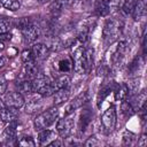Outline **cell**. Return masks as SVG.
I'll return each mask as SVG.
<instances>
[{"label": "cell", "instance_id": "44dd1931", "mask_svg": "<svg viewBox=\"0 0 147 147\" xmlns=\"http://www.w3.org/2000/svg\"><path fill=\"white\" fill-rule=\"evenodd\" d=\"M0 7L8 9L10 11H15V10L20 9L21 2H20V0H0Z\"/></svg>", "mask_w": 147, "mask_h": 147}, {"label": "cell", "instance_id": "ba28073f", "mask_svg": "<svg viewBox=\"0 0 147 147\" xmlns=\"http://www.w3.org/2000/svg\"><path fill=\"white\" fill-rule=\"evenodd\" d=\"M39 75V68L36 63V60L29 61L24 63L23 70H22V77L24 79H33Z\"/></svg>", "mask_w": 147, "mask_h": 147}, {"label": "cell", "instance_id": "5b68a950", "mask_svg": "<svg viewBox=\"0 0 147 147\" xmlns=\"http://www.w3.org/2000/svg\"><path fill=\"white\" fill-rule=\"evenodd\" d=\"M74 129V113L67 114L63 118L56 122V131L62 138H68Z\"/></svg>", "mask_w": 147, "mask_h": 147}, {"label": "cell", "instance_id": "7402d4cb", "mask_svg": "<svg viewBox=\"0 0 147 147\" xmlns=\"http://www.w3.org/2000/svg\"><path fill=\"white\" fill-rule=\"evenodd\" d=\"M129 95V88H127V85L126 84H121L118 85L117 90H116V99L117 100H125Z\"/></svg>", "mask_w": 147, "mask_h": 147}, {"label": "cell", "instance_id": "52a82bcc", "mask_svg": "<svg viewBox=\"0 0 147 147\" xmlns=\"http://www.w3.org/2000/svg\"><path fill=\"white\" fill-rule=\"evenodd\" d=\"M22 34H23V39L26 44H31V42H34L41 34V28L37 24H31L29 28H26L25 30L22 31Z\"/></svg>", "mask_w": 147, "mask_h": 147}, {"label": "cell", "instance_id": "836d02e7", "mask_svg": "<svg viewBox=\"0 0 147 147\" xmlns=\"http://www.w3.org/2000/svg\"><path fill=\"white\" fill-rule=\"evenodd\" d=\"M96 145H99V141H98L96 138H94V137L88 138V139L86 140V142H85V146H96Z\"/></svg>", "mask_w": 147, "mask_h": 147}, {"label": "cell", "instance_id": "ac0fdd59", "mask_svg": "<svg viewBox=\"0 0 147 147\" xmlns=\"http://www.w3.org/2000/svg\"><path fill=\"white\" fill-rule=\"evenodd\" d=\"M18 92L21 94H30L33 92V86H32V79H23L16 84Z\"/></svg>", "mask_w": 147, "mask_h": 147}, {"label": "cell", "instance_id": "4dcf8cb0", "mask_svg": "<svg viewBox=\"0 0 147 147\" xmlns=\"http://www.w3.org/2000/svg\"><path fill=\"white\" fill-rule=\"evenodd\" d=\"M134 139H136V136H134L132 132H130V131H125L124 134H123V145H125V146H130V145L133 144Z\"/></svg>", "mask_w": 147, "mask_h": 147}, {"label": "cell", "instance_id": "7a4b0ae2", "mask_svg": "<svg viewBox=\"0 0 147 147\" xmlns=\"http://www.w3.org/2000/svg\"><path fill=\"white\" fill-rule=\"evenodd\" d=\"M59 117V109L57 107H52L48 108L47 110L40 113L39 115L36 116L33 123H34V127L37 130H42V129H47L48 126H51L52 124L55 123V121Z\"/></svg>", "mask_w": 147, "mask_h": 147}, {"label": "cell", "instance_id": "f1b7e54d", "mask_svg": "<svg viewBox=\"0 0 147 147\" xmlns=\"http://www.w3.org/2000/svg\"><path fill=\"white\" fill-rule=\"evenodd\" d=\"M125 0H108V5H109V11L114 13L117 11L124 3Z\"/></svg>", "mask_w": 147, "mask_h": 147}, {"label": "cell", "instance_id": "277c9868", "mask_svg": "<svg viewBox=\"0 0 147 147\" xmlns=\"http://www.w3.org/2000/svg\"><path fill=\"white\" fill-rule=\"evenodd\" d=\"M116 122H117L116 109L114 106H110L105 110V113L101 116V125H102L103 131L106 133H110L115 129Z\"/></svg>", "mask_w": 147, "mask_h": 147}, {"label": "cell", "instance_id": "4316f807", "mask_svg": "<svg viewBox=\"0 0 147 147\" xmlns=\"http://www.w3.org/2000/svg\"><path fill=\"white\" fill-rule=\"evenodd\" d=\"M31 24H33V22L31 21L30 17H21V18H18V21L16 22V28L20 29L21 31H23V30H25L26 28H29Z\"/></svg>", "mask_w": 147, "mask_h": 147}, {"label": "cell", "instance_id": "83f0119b", "mask_svg": "<svg viewBox=\"0 0 147 147\" xmlns=\"http://www.w3.org/2000/svg\"><path fill=\"white\" fill-rule=\"evenodd\" d=\"M17 145L18 146H23V147H29V146H36V141L33 140L32 137L30 136H24L22 138H20L17 140Z\"/></svg>", "mask_w": 147, "mask_h": 147}, {"label": "cell", "instance_id": "8992f818", "mask_svg": "<svg viewBox=\"0 0 147 147\" xmlns=\"http://www.w3.org/2000/svg\"><path fill=\"white\" fill-rule=\"evenodd\" d=\"M2 102L6 107L20 109L24 106V96L20 92H7L2 99Z\"/></svg>", "mask_w": 147, "mask_h": 147}, {"label": "cell", "instance_id": "f546056e", "mask_svg": "<svg viewBox=\"0 0 147 147\" xmlns=\"http://www.w3.org/2000/svg\"><path fill=\"white\" fill-rule=\"evenodd\" d=\"M137 0H125L123 6H122V9L125 14H131L133 8H134V5H136Z\"/></svg>", "mask_w": 147, "mask_h": 147}, {"label": "cell", "instance_id": "6da1fadb", "mask_svg": "<svg viewBox=\"0 0 147 147\" xmlns=\"http://www.w3.org/2000/svg\"><path fill=\"white\" fill-rule=\"evenodd\" d=\"M74 70L77 74H86L91 70L92 63H93V51L92 49H85L83 46L78 47L74 55Z\"/></svg>", "mask_w": 147, "mask_h": 147}, {"label": "cell", "instance_id": "f35d334b", "mask_svg": "<svg viewBox=\"0 0 147 147\" xmlns=\"http://www.w3.org/2000/svg\"><path fill=\"white\" fill-rule=\"evenodd\" d=\"M5 48V45H3V42L2 41H0V51H2Z\"/></svg>", "mask_w": 147, "mask_h": 147}, {"label": "cell", "instance_id": "9a60e30c", "mask_svg": "<svg viewBox=\"0 0 147 147\" xmlns=\"http://www.w3.org/2000/svg\"><path fill=\"white\" fill-rule=\"evenodd\" d=\"M69 84H70V77H69L68 75H61V76L56 77V78L52 82V85H53L55 92H56L57 90L68 87Z\"/></svg>", "mask_w": 147, "mask_h": 147}, {"label": "cell", "instance_id": "cb8c5ba5", "mask_svg": "<svg viewBox=\"0 0 147 147\" xmlns=\"http://www.w3.org/2000/svg\"><path fill=\"white\" fill-rule=\"evenodd\" d=\"M96 13L99 16H107L110 11H109V5H108V0H101L98 6H96Z\"/></svg>", "mask_w": 147, "mask_h": 147}, {"label": "cell", "instance_id": "3957f363", "mask_svg": "<svg viewBox=\"0 0 147 147\" xmlns=\"http://www.w3.org/2000/svg\"><path fill=\"white\" fill-rule=\"evenodd\" d=\"M122 33V23L116 20H108L102 30L103 41L106 44L114 42Z\"/></svg>", "mask_w": 147, "mask_h": 147}, {"label": "cell", "instance_id": "2e32d148", "mask_svg": "<svg viewBox=\"0 0 147 147\" xmlns=\"http://www.w3.org/2000/svg\"><path fill=\"white\" fill-rule=\"evenodd\" d=\"M42 107V100L41 98H32L30 101H28L26 106H25V111L29 113V114H32V113H36L38 110H40Z\"/></svg>", "mask_w": 147, "mask_h": 147}, {"label": "cell", "instance_id": "e0dca14e", "mask_svg": "<svg viewBox=\"0 0 147 147\" xmlns=\"http://www.w3.org/2000/svg\"><path fill=\"white\" fill-rule=\"evenodd\" d=\"M91 119H92V113L90 111V109H84L79 116V130L82 132L86 130V127L91 123Z\"/></svg>", "mask_w": 147, "mask_h": 147}, {"label": "cell", "instance_id": "484cf974", "mask_svg": "<svg viewBox=\"0 0 147 147\" xmlns=\"http://www.w3.org/2000/svg\"><path fill=\"white\" fill-rule=\"evenodd\" d=\"M37 93H38L40 96H46V98L53 95V94L55 93V90H54V87H53V85H52V82L48 83V84H46V85L42 86L41 88H39V90L37 91Z\"/></svg>", "mask_w": 147, "mask_h": 147}, {"label": "cell", "instance_id": "d6a6232c", "mask_svg": "<svg viewBox=\"0 0 147 147\" xmlns=\"http://www.w3.org/2000/svg\"><path fill=\"white\" fill-rule=\"evenodd\" d=\"M7 86H8L7 79H6L3 76H0V94H3V93L6 92Z\"/></svg>", "mask_w": 147, "mask_h": 147}, {"label": "cell", "instance_id": "4fadbf2b", "mask_svg": "<svg viewBox=\"0 0 147 147\" xmlns=\"http://www.w3.org/2000/svg\"><path fill=\"white\" fill-rule=\"evenodd\" d=\"M16 127H17L16 119L8 123V125L6 126V129L3 130V133H2V139L6 142H10L11 140H14L16 138Z\"/></svg>", "mask_w": 147, "mask_h": 147}, {"label": "cell", "instance_id": "30bf717a", "mask_svg": "<svg viewBox=\"0 0 147 147\" xmlns=\"http://www.w3.org/2000/svg\"><path fill=\"white\" fill-rule=\"evenodd\" d=\"M87 100H88V94H87V92H82L80 94H78V95L69 103V106H68V108H67L65 115H67V114H71V113H74L76 109L83 107V105L86 103Z\"/></svg>", "mask_w": 147, "mask_h": 147}, {"label": "cell", "instance_id": "7c38bea8", "mask_svg": "<svg viewBox=\"0 0 147 147\" xmlns=\"http://www.w3.org/2000/svg\"><path fill=\"white\" fill-rule=\"evenodd\" d=\"M17 109H14V108H9V107H1L0 108V119L3 122V123H10L16 119L17 117Z\"/></svg>", "mask_w": 147, "mask_h": 147}, {"label": "cell", "instance_id": "ffe728a7", "mask_svg": "<svg viewBox=\"0 0 147 147\" xmlns=\"http://www.w3.org/2000/svg\"><path fill=\"white\" fill-rule=\"evenodd\" d=\"M64 7H65L64 0H54L49 6V11L53 17H56L62 13Z\"/></svg>", "mask_w": 147, "mask_h": 147}, {"label": "cell", "instance_id": "5bb4252c", "mask_svg": "<svg viewBox=\"0 0 147 147\" xmlns=\"http://www.w3.org/2000/svg\"><path fill=\"white\" fill-rule=\"evenodd\" d=\"M53 102L55 106H59L61 103H64L65 101H68L69 96H70V90L68 87L65 88H61V90H57L54 94H53Z\"/></svg>", "mask_w": 147, "mask_h": 147}, {"label": "cell", "instance_id": "d590c367", "mask_svg": "<svg viewBox=\"0 0 147 147\" xmlns=\"http://www.w3.org/2000/svg\"><path fill=\"white\" fill-rule=\"evenodd\" d=\"M7 64V57L6 56H0V69H2Z\"/></svg>", "mask_w": 147, "mask_h": 147}, {"label": "cell", "instance_id": "74e56055", "mask_svg": "<svg viewBox=\"0 0 147 147\" xmlns=\"http://www.w3.org/2000/svg\"><path fill=\"white\" fill-rule=\"evenodd\" d=\"M39 3H47V2H49L51 0H37Z\"/></svg>", "mask_w": 147, "mask_h": 147}, {"label": "cell", "instance_id": "603a6c76", "mask_svg": "<svg viewBox=\"0 0 147 147\" xmlns=\"http://www.w3.org/2000/svg\"><path fill=\"white\" fill-rule=\"evenodd\" d=\"M121 110L125 117H131L134 114V108H133L132 103L129 101H125V100H123V102L121 105Z\"/></svg>", "mask_w": 147, "mask_h": 147}, {"label": "cell", "instance_id": "1f68e13d", "mask_svg": "<svg viewBox=\"0 0 147 147\" xmlns=\"http://www.w3.org/2000/svg\"><path fill=\"white\" fill-rule=\"evenodd\" d=\"M34 60L33 56H32V53H31V49H25L23 51L22 53V61L25 63V62H29V61H32Z\"/></svg>", "mask_w": 147, "mask_h": 147}, {"label": "cell", "instance_id": "ab89813d", "mask_svg": "<svg viewBox=\"0 0 147 147\" xmlns=\"http://www.w3.org/2000/svg\"><path fill=\"white\" fill-rule=\"evenodd\" d=\"M77 1H82V0H77Z\"/></svg>", "mask_w": 147, "mask_h": 147}, {"label": "cell", "instance_id": "d4e9b609", "mask_svg": "<svg viewBox=\"0 0 147 147\" xmlns=\"http://www.w3.org/2000/svg\"><path fill=\"white\" fill-rule=\"evenodd\" d=\"M11 20L8 17H0V34L8 33L11 29Z\"/></svg>", "mask_w": 147, "mask_h": 147}, {"label": "cell", "instance_id": "e575fe53", "mask_svg": "<svg viewBox=\"0 0 147 147\" xmlns=\"http://www.w3.org/2000/svg\"><path fill=\"white\" fill-rule=\"evenodd\" d=\"M138 145L139 146H146L147 145V138H146V134H142L138 141Z\"/></svg>", "mask_w": 147, "mask_h": 147}, {"label": "cell", "instance_id": "d6986e66", "mask_svg": "<svg viewBox=\"0 0 147 147\" xmlns=\"http://www.w3.org/2000/svg\"><path fill=\"white\" fill-rule=\"evenodd\" d=\"M145 13H146V9H145V2H144V0H137L131 15L133 16V18L136 21H138V20H140L145 15Z\"/></svg>", "mask_w": 147, "mask_h": 147}, {"label": "cell", "instance_id": "9c48e42d", "mask_svg": "<svg viewBox=\"0 0 147 147\" xmlns=\"http://www.w3.org/2000/svg\"><path fill=\"white\" fill-rule=\"evenodd\" d=\"M31 53L36 61L44 60L47 57V55L49 53V47L42 42H37V44H33V46L31 47Z\"/></svg>", "mask_w": 147, "mask_h": 147}, {"label": "cell", "instance_id": "8d00e7d4", "mask_svg": "<svg viewBox=\"0 0 147 147\" xmlns=\"http://www.w3.org/2000/svg\"><path fill=\"white\" fill-rule=\"evenodd\" d=\"M61 145H62V142H61L60 140H57V138L54 139L53 141H51V142L48 144V146H61Z\"/></svg>", "mask_w": 147, "mask_h": 147}, {"label": "cell", "instance_id": "8fae6325", "mask_svg": "<svg viewBox=\"0 0 147 147\" xmlns=\"http://www.w3.org/2000/svg\"><path fill=\"white\" fill-rule=\"evenodd\" d=\"M54 139H56V134H55L54 131L48 130V129L39 130V133H38V144L40 146H48V144L51 141H53Z\"/></svg>", "mask_w": 147, "mask_h": 147}]
</instances>
